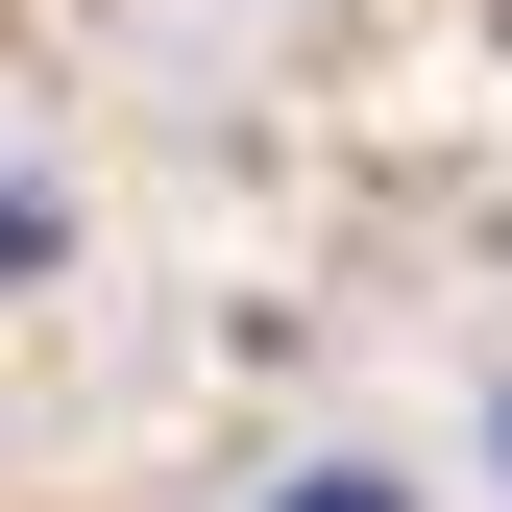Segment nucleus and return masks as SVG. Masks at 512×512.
<instances>
[{"mask_svg": "<svg viewBox=\"0 0 512 512\" xmlns=\"http://www.w3.org/2000/svg\"><path fill=\"white\" fill-rule=\"evenodd\" d=\"M269 512H415V488H391V464H293Z\"/></svg>", "mask_w": 512, "mask_h": 512, "instance_id": "1", "label": "nucleus"}]
</instances>
